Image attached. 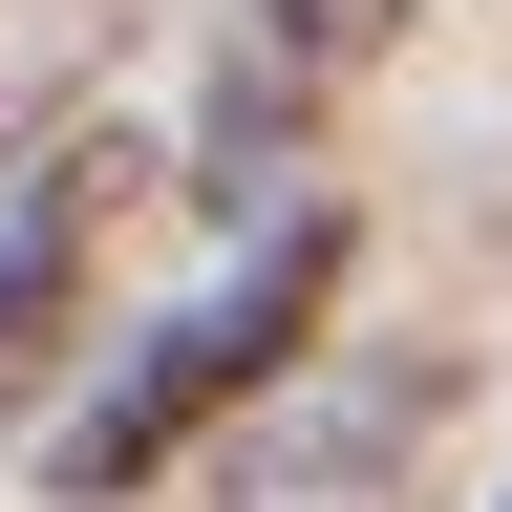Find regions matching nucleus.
<instances>
[{
    "label": "nucleus",
    "mask_w": 512,
    "mask_h": 512,
    "mask_svg": "<svg viewBox=\"0 0 512 512\" xmlns=\"http://www.w3.org/2000/svg\"><path fill=\"white\" fill-rule=\"evenodd\" d=\"M320 299H342V214H278V235L214 278V299H171L150 342H128L86 406H64V448H43V470H64V512H128V491H150V470H171L214 406H256V384L320 342Z\"/></svg>",
    "instance_id": "1"
},
{
    "label": "nucleus",
    "mask_w": 512,
    "mask_h": 512,
    "mask_svg": "<svg viewBox=\"0 0 512 512\" xmlns=\"http://www.w3.org/2000/svg\"><path fill=\"white\" fill-rule=\"evenodd\" d=\"M128 192H150V150H128V128H43V150H22V192H0V427L64 384V320H86Z\"/></svg>",
    "instance_id": "2"
},
{
    "label": "nucleus",
    "mask_w": 512,
    "mask_h": 512,
    "mask_svg": "<svg viewBox=\"0 0 512 512\" xmlns=\"http://www.w3.org/2000/svg\"><path fill=\"white\" fill-rule=\"evenodd\" d=\"M384 43H406V0H235V64H214V86H278V107L320 128Z\"/></svg>",
    "instance_id": "3"
}]
</instances>
